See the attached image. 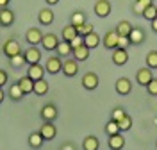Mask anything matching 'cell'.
Returning a JSON list of instances; mask_svg holds the SVG:
<instances>
[{
	"mask_svg": "<svg viewBox=\"0 0 157 150\" xmlns=\"http://www.w3.org/2000/svg\"><path fill=\"white\" fill-rule=\"evenodd\" d=\"M39 116H41L43 121H54V120H57L59 111L54 104H45V106L41 107V111H39Z\"/></svg>",
	"mask_w": 157,
	"mask_h": 150,
	"instance_id": "cell-1",
	"label": "cell"
},
{
	"mask_svg": "<svg viewBox=\"0 0 157 150\" xmlns=\"http://www.w3.org/2000/svg\"><path fill=\"white\" fill-rule=\"evenodd\" d=\"M45 70H47V73H50V75H57L59 71L63 70V61H61V57H59V56L48 57V59H47V64H45Z\"/></svg>",
	"mask_w": 157,
	"mask_h": 150,
	"instance_id": "cell-2",
	"label": "cell"
},
{
	"mask_svg": "<svg viewBox=\"0 0 157 150\" xmlns=\"http://www.w3.org/2000/svg\"><path fill=\"white\" fill-rule=\"evenodd\" d=\"M63 73L66 75V77H75L78 73V61L73 59V57H68V59L63 61Z\"/></svg>",
	"mask_w": 157,
	"mask_h": 150,
	"instance_id": "cell-3",
	"label": "cell"
},
{
	"mask_svg": "<svg viewBox=\"0 0 157 150\" xmlns=\"http://www.w3.org/2000/svg\"><path fill=\"white\" fill-rule=\"evenodd\" d=\"M80 82H82V88H84V90L93 91V90H97V88H98V82H100V80H98V75H97V73L88 71V73H84V75H82Z\"/></svg>",
	"mask_w": 157,
	"mask_h": 150,
	"instance_id": "cell-4",
	"label": "cell"
},
{
	"mask_svg": "<svg viewBox=\"0 0 157 150\" xmlns=\"http://www.w3.org/2000/svg\"><path fill=\"white\" fill-rule=\"evenodd\" d=\"M25 40H27V43H29V45H32V47H38V45H41L43 32H41L38 27H30V29L25 32Z\"/></svg>",
	"mask_w": 157,
	"mask_h": 150,
	"instance_id": "cell-5",
	"label": "cell"
},
{
	"mask_svg": "<svg viewBox=\"0 0 157 150\" xmlns=\"http://www.w3.org/2000/svg\"><path fill=\"white\" fill-rule=\"evenodd\" d=\"M113 63L116 66H125L128 63V50L116 47V48L113 50Z\"/></svg>",
	"mask_w": 157,
	"mask_h": 150,
	"instance_id": "cell-6",
	"label": "cell"
},
{
	"mask_svg": "<svg viewBox=\"0 0 157 150\" xmlns=\"http://www.w3.org/2000/svg\"><path fill=\"white\" fill-rule=\"evenodd\" d=\"M39 132H41V136L45 138V141H52L57 136V127L54 125V121H45V123L41 125Z\"/></svg>",
	"mask_w": 157,
	"mask_h": 150,
	"instance_id": "cell-7",
	"label": "cell"
},
{
	"mask_svg": "<svg viewBox=\"0 0 157 150\" xmlns=\"http://www.w3.org/2000/svg\"><path fill=\"white\" fill-rule=\"evenodd\" d=\"M93 11H95V14H97L98 18H107L109 14H111V2L109 0H97Z\"/></svg>",
	"mask_w": 157,
	"mask_h": 150,
	"instance_id": "cell-8",
	"label": "cell"
},
{
	"mask_svg": "<svg viewBox=\"0 0 157 150\" xmlns=\"http://www.w3.org/2000/svg\"><path fill=\"white\" fill-rule=\"evenodd\" d=\"M154 79V73H152V68H141V70H137L136 73V82L139 84V86H145L147 88L148 82Z\"/></svg>",
	"mask_w": 157,
	"mask_h": 150,
	"instance_id": "cell-9",
	"label": "cell"
},
{
	"mask_svg": "<svg viewBox=\"0 0 157 150\" xmlns=\"http://www.w3.org/2000/svg\"><path fill=\"white\" fill-rule=\"evenodd\" d=\"M41 45H43V48L47 50V52H54V50L57 48L59 45V40L56 34H52V32H48V34H43V40H41Z\"/></svg>",
	"mask_w": 157,
	"mask_h": 150,
	"instance_id": "cell-10",
	"label": "cell"
},
{
	"mask_svg": "<svg viewBox=\"0 0 157 150\" xmlns=\"http://www.w3.org/2000/svg\"><path fill=\"white\" fill-rule=\"evenodd\" d=\"M114 90H116L118 95H128L132 91V82L127 77H120L116 80V84H114Z\"/></svg>",
	"mask_w": 157,
	"mask_h": 150,
	"instance_id": "cell-11",
	"label": "cell"
},
{
	"mask_svg": "<svg viewBox=\"0 0 157 150\" xmlns=\"http://www.w3.org/2000/svg\"><path fill=\"white\" fill-rule=\"evenodd\" d=\"M2 50H4V54L11 59V57H14L16 54L21 52V47H20V43L16 40H7L6 43H4V48Z\"/></svg>",
	"mask_w": 157,
	"mask_h": 150,
	"instance_id": "cell-12",
	"label": "cell"
},
{
	"mask_svg": "<svg viewBox=\"0 0 157 150\" xmlns=\"http://www.w3.org/2000/svg\"><path fill=\"white\" fill-rule=\"evenodd\" d=\"M23 56H25V61H27V64H36L41 61V50L38 47H32L30 45L29 48L23 52Z\"/></svg>",
	"mask_w": 157,
	"mask_h": 150,
	"instance_id": "cell-13",
	"label": "cell"
},
{
	"mask_svg": "<svg viewBox=\"0 0 157 150\" xmlns=\"http://www.w3.org/2000/svg\"><path fill=\"white\" fill-rule=\"evenodd\" d=\"M45 68L36 63V64H29V68H27V75H29L32 80H39V79H45Z\"/></svg>",
	"mask_w": 157,
	"mask_h": 150,
	"instance_id": "cell-14",
	"label": "cell"
},
{
	"mask_svg": "<svg viewBox=\"0 0 157 150\" xmlns=\"http://www.w3.org/2000/svg\"><path fill=\"white\" fill-rule=\"evenodd\" d=\"M107 145H109V148H111V150H121L123 147H125V138H123V134H121V132H118V134L109 136Z\"/></svg>",
	"mask_w": 157,
	"mask_h": 150,
	"instance_id": "cell-15",
	"label": "cell"
},
{
	"mask_svg": "<svg viewBox=\"0 0 157 150\" xmlns=\"http://www.w3.org/2000/svg\"><path fill=\"white\" fill-rule=\"evenodd\" d=\"M118 40H120V36H118L116 30H109V32H105V36H104V47L109 50H114L118 47Z\"/></svg>",
	"mask_w": 157,
	"mask_h": 150,
	"instance_id": "cell-16",
	"label": "cell"
},
{
	"mask_svg": "<svg viewBox=\"0 0 157 150\" xmlns=\"http://www.w3.org/2000/svg\"><path fill=\"white\" fill-rule=\"evenodd\" d=\"M54 18H56V14H54V11L50 9V7H45V9H41L38 13V21L41 25H52Z\"/></svg>",
	"mask_w": 157,
	"mask_h": 150,
	"instance_id": "cell-17",
	"label": "cell"
},
{
	"mask_svg": "<svg viewBox=\"0 0 157 150\" xmlns=\"http://www.w3.org/2000/svg\"><path fill=\"white\" fill-rule=\"evenodd\" d=\"M14 23V11H11L9 7L0 9V25L2 27H9Z\"/></svg>",
	"mask_w": 157,
	"mask_h": 150,
	"instance_id": "cell-18",
	"label": "cell"
},
{
	"mask_svg": "<svg viewBox=\"0 0 157 150\" xmlns=\"http://www.w3.org/2000/svg\"><path fill=\"white\" fill-rule=\"evenodd\" d=\"M128 41H130V45H141L145 41V30L141 27H134L128 34Z\"/></svg>",
	"mask_w": 157,
	"mask_h": 150,
	"instance_id": "cell-19",
	"label": "cell"
},
{
	"mask_svg": "<svg viewBox=\"0 0 157 150\" xmlns=\"http://www.w3.org/2000/svg\"><path fill=\"white\" fill-rule=\"evenodd\" d=\"M89 48L82 43L80 47H77V48H73V52H71V57L73 59H77V61H88L89 59Z\"/></svg>",
	"mask_w": 157,
	"mask_h": 150,
	"instance_id": "cell-20",
	"label": "cell"
},
{
	"mask_svg": "<svg viewBox=\"0 0 157 150\" xmlns=\"http://www.w3.org/2000/svg\"><path fill=\"white\" fill-rule=\"evenodd\" d=\"M57 56L59 57H68V56H71V52H73V48H71V43L66 40H61L57 45Z\"/></svg>",
	"mask_w": 157,
	"mask_h": 150,
	"instance_id": "cell-21",
	"label": "cell"
},
{
	"mask_svg": "<svg viewBox=\"0 0 157 150\" xmlns=\"http://www.w3.org/2000/svg\"><path fill=\"white\" fill-rule=\"evenodd\" d=\"M50 90V86H48V82L45 79H39V80H34V95H38V97H43V95H47Z\"/></svg>",
	"mask_w": 157,
	"mask_h": 150,
	"instance_id": "cell-22",
	"label": "cell"
},
{
	"mask_svg": "<svg viewBox=\"0 0 157 150\" xmlns=\"http://www.w3.org/2000/svg\"><path fill=\"white\" fill-rule=\"evenodd\" d=\"M134 29V25L130 23L128 20H121L120 23L116 25V32H118V36H125V38H128V34H130V30Z\"/></svg>",
	"mask_w": 157,
	"mask_h": 150,
	"instance_id": "cell-23",
	"label": "cell"
},
{
	"mask_svg": "<svg viewBox=\"0 0 157 150\" xmlns=\"http://www.w3.org/2000/svg\"><path fill=\"white\" fill-rule=\"evenodd\" d=\"M23 97H25V93L21 91V88H20L18 82L11 84V86H9V98L13 100V102H20Z\"/></svg>",
	"mask_w": 157,
	"mask_h": 150,
	"instance_id": "cell-24",
	"label": "cell"
},
{
	"mask_svg": "<svg viewBox=\"0 0 157 150\" xmlns=\"http://www.w3.org/2000/svg\"><path fill=\"white\" fill-rule=\"evenodd\" d=\"M100 148V141L97 136H86L82 141V150H98Z\"/></svg>",
	"mask_w": 157,
	"mask_h": 150,
	"instance_id": "cell-25",
	"label": "cell"
},
{
	"mask_svg": "<svg viewBox=\"0 0 157 150\" xmlns=\"http://www.w3.org/2000/svg\"><path fill=\"white\" fill-rule=\"evenodd\" d=\"M84 45H86L89 50L97 48L98 45H100V36H98L95 30H93V32H89L88 36H84Z\"/></svg>",
	"mask_w": 157,
	"mask_h": 150,
	"instance_id": "cell-26",
	"label": "cell"
},
{
	"mask_svg": "<svg viewBox=\"0 0 157 150\" xmlns=\"http://www.w3.org/2000/svg\"><path fill=\"white\" fill-rule=\"evenodd\" d=\"M20 88H21V91L25 93V95H29V93H32L34 91V80L30 79L29 75H25V77H21V79L18 80Z\"/></svg>",
	"mask_w": 157,
	"mask_h": 150,
	"instance_id": "cell-27",
	"label": "cell"
},
{
	"mask_svg": "<svg viewBox=\"0 0 157 150\" xmlns=\"http://www.w3.org/2000/svg\"><path fill=\"white\" fill-rule=\"evenodd\" d=\"M43 143H45V138L41 136V132H32V134H29V145L32 147V148H41L43 147Z\"/></svg>",
	"mask_w": 157,
	"mask_h": 150,
	"instance_id": "cell-28",
	"label": "cell"
},
{
	"mask_svg": "<svg viewBox=\"0 0 157 150\" xmlns=\"http://www.w3.org/2000/svg\"><path fill=\"white\" fill-rule=\"evenodd\" d=\"M61 36H63V40H66V41H71L73 38H77L78 34H77V27L75 25H66L64 29H63V32H61Z\"/></svg>",
	"mask_w": 157,
	"mask_h": 150,
	"instance_id": "cell-29",
	"label": "cell"
},
{
	"mask_svg": "<svg viewBox=\"0 0 157 150\" xmlns=\"http://www.w3.org/2000/svg\"><path fill=\"white\" fill-rule=\"evenodd\" d=\"M70 23L75 25V27L84 25V23H86V14H84L82 11H73V13H71V18H70Z\"/></svg>",
	"mask_w": 157,
	"mask_h": 150,
	"instance_id": "cell-30",
	"label": "cell"
},
{
	"mask_svg": "<svg viewBox=\"0 0 157 150\" xmlns=\"http://www.w3.org/2000/svg\"><path fill=\"white\" fill-rule=\"evenodd\" d=\"M9 63H11V66H13V68H23V66L27 64V61H25V56H23V52H20V54H16L14 57H11Z\"/></svg>",
	"mask_w": 157,
	"mask_h": 150,
	"instance_id": "cell-31",
	"label": "cell"
},
{
	"mask_svg": "<svg viewBox=\"0 0 157 150\" xmlns=\"http://www.w3.org/2000/svg\"><path fill=\"white\" fill-rule=\"evenodd\" d=\"M118 127H120V130H121V132H127V130H130V129H132V118H130L128 114H125L121 120L118 121Z\"/></svg>",
	"mask_w": 157,
	"mask_h": 150,
	"instance_id": "cell-32",
	"label": "cell"
},
{
	"mask_svg": "<svg viewBox=\"0 0 157 150\" xmlns=\"http://www.w3.org/2000/svg\"><path fill=\"white\" fill-rule=\"evenodd\" d=\"M147 66L152 70H157V50H150L147 54Z\"/></svg>",
	"mask_w": 157,
	"mask_h": 150,
	"instance_id": "cell-33",
	"label": "cell"
},
{
	"mask_svg": "<svg viewBox=\"0 0 157 150\" xmlns=\"http://www.w3.org/2000/svg\"><path fill=\"white\" fill-rule=\"evenodd\" d=\"M143 18L145 20H148V21H152L154 18H157V7L152 4V6H148L147 9L143 11Z\"/></svg>",
	"mask_w": 157,
	"mask_h": 150,
	"instance_id": "cell-34",
	"label": "cell"
},
{
	"mask_svg": "<svg viewBox=\"0 0 157 150\" xmlns=\"http://www.w3.org/2000/svg\"><path fill=\"white\" fill-rule=\"evenodd\" d=\"M93 30H95V27H93L91 23H88V21H86L84 25H78V27H77V34L84 38V36H88L89 32H93Z\"/></svg>",
	"mask_w": 157,
	"mask_h": 150,
	"instance_id": "cell-35",
	"label": "cell"
},
{
	"mask_svg": "<svg viewBox=\"0 0 157 150\" xmlns=\"http://www.w3.org/2000/svg\"><path fill=\"white\" fill-rule=\"evenodd\" d=\"M105 132H107V136H113V134H118V132H121L120 127H118V121L114 120H109L107 125H105Z\"/></svg>",
	"mask_w": 157,
	"mask_h": 150,
	"instance_id": "cell-36",
	"label": "cell"
},
{
	"mask_svg": "<svg viewBox=\"0 0 157 150\" xmlns=\"http://www.w3.org/2000/svg\"><path fill=\"white\" fill-rule=\"evenodd\" d=\"M127 113H125V109L123 107H114L113 109V113H111V120H114V121H120L123 116H125Z\"/></svg>",
	"mask_w": 157,
	"mask_h": 150,
	"instance_id": "cell-37",
	"label": "cell"
},
{
	"mask_svg": "<svg viewBox=\"0 0 157 150\" xmlns=\"http://www.w3.org/2000/svg\"><path fill=\"white\" fill-rule=\"evenodd\" d=\"M147 91L152 95V97H157V79H152L150 82H148Z\"/></svg>",
	"mask_w": 157,
	"mask_h": 150,
	"instance_id": "cell-38",
	"label": "cell"
},
{
	"mask_svg": "<svg viewBox=\"0 0 157 150\" xmlns=\"http://www.w3.org/2000/svg\"><path fill=\"white\" fill-rule=\"evenodd\" d=\"M145 9H147V7H145V6H141L137 0L132 4V11H134V14H137V16H143V11H145Z\"/></svg>",
	"mask_w": 157,
	"mask_h": 150,
	"instance_id": "cell-39",
	"label": "cell"
},
{
	"mask_svg": "<svg viewBox=\"0 0 157 150\" xmlns=\"http://www.w3.org/2000/svg\"><path fill=\"white\" fill-rule=\"evenodd\" d=\"M128 45H130L128 38H125V36H120V40H118V47H120V48H127Z\"/></svg>",
	"mask_w": 157,
	"mask_h": 150,
	"instance_id": "cell-40",
	"label": "cell"
},
{
	"mask_svg": "<svg viewBox=\"0 0 157 150\" xmlns=\"http://www.w3.org/2000/svg\"><path fill=\"white\" fill-rule=\"evenodd\" d=\"M70 43H71V48H77V47H80V45L84 43V38H82V36H77V38H73Z\"/></svg>",
	"mask_w": 157,
	"mask_h": 150,
	"instance_id": "cell-41",
	"label": "cell"
},
{
	"mask_svg": "<svg viewBox=\"0 0 157 150\" xmlns=\"http://www.w3.org/2000/svg\"><path fill=\"white\" fill-rule=\"evenodd\" d=\"M6 84H7V71L0 70V88L6 86Z\"/></svg>",
	"mask_w": 157,
	"mask_h": 150,
	"instance_id": "cell-42",
	"label": "cell"
},
{
	"mask_svg": "<svg viewBox=\"0 0 157 150\" xmlns=\"http://www.w3.org/2000/svg\"><path fill=\"white\" fill-rule=\"evenodd\" d=\"M61 150H77V148H75L73 143H64V145L61 147Z\"/></svg>",
	"mask_w": 157,
	"mask_h": 150,
	"instance_id": "cell-43",
	"label": "cell"
},
{
	"mask_svg": "<svg viewBox=\"0 0 157 150\" xmlns=\"http://www.w3.org/2000/svg\"><path fill=\"white\" fill-rule=\"evenodd\" d=\"M11 0H0V9H6V7H9Z\"/></svg>",
	"mask_w": 157,
	"mask_h": 150,
	"instance_id": "cell-44",
	"label": "cell"
},
{
	"mask_svg": "<svg viewBox=\"0 0 157 150\" xmlns=\"http://www.w3.org/2000/svg\"><path fill=\"white\" fill-rule=\"evenodd\" d=\"M141 6H145V7H148V6H152L154 4V0H137Z\"/></svg>",
	"mask_w": 157,
	"mask_h": 150,
	"instance_id": "cell-45",
	"label": "cell"
},
{
	"mask_svg": "<svg viewBox=\"0 0 157 150\" xmlns=\"http://www.w3.org/2000/svg\"><path fill=\"white\" fill-rule=\"evenodd\" d=\"M150 25H152V30H154V32H157V18H154V20L150 21Z\"/></svg>",
	"mask_w": 157,
	"mask_h": 150,
	"instance_id": "cell-46",
	"label": "cell"
},
{
	"mask_svg": "<svg viewBox=\"0 0 157 150\" xmlns=\"http://www.w3.org/2000/svg\"><path fill=\"white\" fill-rule=\"evenodd\" d=\"M48 6H56V4H59V0H45Z\"/></svg>",
	"mask_w": 157,
	"mask_h": 150,
	"instance_id": "cell-47",
	"label": "cell"
},
{
	"mask_svg": "<svg viewBox=\"0 0 157 150\" xmlns=\"http://www.w3.org/2000/svg\"><path fill=\"white\" fill-rule=\"evenodd\" d=\"M4 98H6V93H4V91H2V88H0V104H2V102H4Z\"/></svg>",
	"mask_w": 157,
	"mask_h": 150,
	"instance_id": "cell-48",
	"label": "cell"
},
{
	"mask_svg": "<svg viewBox=\"0 0 157 150\" xmlns=\"http://www.w3.org/2000/svg\"><path fill=\"white\" fill-rule=\"evenodd\" d=\"M155 147H157V141H155Z\"/></svg>",
	"mask_w": 157,
	"mask_h": 150,
	"instance_id": "cell-49",
	"label": "cell"
}]
</instances>
